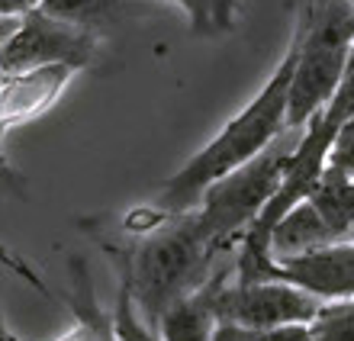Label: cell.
I'll return each instance as SVG.
<instances>
[{
  "label": "cell",
  "mask_w": 354,
  "mask_h": 341,
  "mask_svg": "<svg viewBox=\"0 0 354 341\" xmlns=\"http://www.w3.org/2000/svg\"><path fill=\"white\" fill-rule=\"evenodd\" d=\"M142 0H39V10L93 33H103L106 26H116L120 19L132 17V10Z\"/></svg>",
  "instance_id": "11"
},
{
  "label": "cell",
  "mask_w": 354,
  "mask_h": 341,
  "mask_svg": "<svg viewBox=\"0 0 354 341\" xmlns=\"http://www.w3.org/2000/svg\"><path fill=\"white\" fill-rule=\"evenodd\" d=\"M297 142L299 136H293V142L280 136L248 165L235 167L232 174L219 177L216 184L206 187V194L200 196L196 222H200V229L216 251L229 239H242L245 229L261 216V210L270 203V196L283 184V174H287L290 155H293Z\"/></svg>",
  "instance_id": "4"
},
{
  "label": "cell",
  "mask_w": 354,
  "mask_h": 341,
  "mask_svg": "<svg viewBox=\"0 0 354 341\" xmlns=\"http://www.w3.org/2000/svg\"><path fill=\"white\" fill-rule=\"evenodd\" d=\"M351 239H354V232H351Z\"/></svg>",
  "instance_id": "22"
},
{
  "label": "cell",
  "mask_w": 354,
  "mask_h": 341,
  "mask_svg": "<svg viewBox=\"0 0 354 341\" xmlns=\"http://www.w3.org/2000/svg\"><path fill=\"white\" fill-rule=\"evenodd\" d=\"M235 280H287L319 299H345L354 296V239L283 258L264 255L254 261H235Z\"/></svg>",
  "instance_id": "6"
},
{
  "label": "cell",
  "mask_w": 354,
  "mask_h": 341,
  "mask_svg": "<svg viewBox=\"0 0 354 341\" xmlns=\"http://www.w3.org/2000/svg\"><path fill=\"white\" fill-rule=\"evenodd\" d=\"M213 341H316L309 332V322L274 325V329H245V325H216Z\"/></svg>",
  "instance_id": "14"
},
{
  "label": "cell",
  "mask_w": 354,
  "mask_h": 341,
  "mask_svg": "<svg viewBox=\"0 0 354 341\" xmlns=\"http://www.w3.org/2000/svg\"><path fill=\"white\" fill-rule=\"evenodd\" d=\"M223 274L206 277L203 284L190 290V293L177 296L174 303L158 315V338L161 341H213L216 335V286H219Z\"/></svg>",
  "instance_id": "9"
},
{
  "label": "cell",
  "mask_w": 354,
  "mask_h": 341,
  "mask_svg": "<svg viewBox=\"0 0 354 341\" xmlns=\"http://www.w3.org/2000/svg\"><path fill=\"white\" fill-rule=\"evenodd\" d=\"M97 42H100V33L58 19L36 7L23 13L17 33L0 48V71L19 74L46 65H68L77 71L93 62Z\"/></svg>",
  "instance_id": "5"
},
{
  "label": "cell",
  "mask_w": 354,
  "mask_h": 341,
  "mask_svg": "<svg viewBox=\"0 0 354 341\" xmlns=\"http://www.w3.org/2000/svg\"><path fill=\"white\" fill-rule=\"evenodd\" d=\"M196 33H223L235 23V0H177Z\"/></svg>",
  "instance_id": "15"
},
{
  "label": "cell",
  "mask_w": 354,
  "mask_h": 341,
  "mask_svg": "<svg viewBox=\"0 0 354 341\" xmlns=\"http://www.w3.org/2000/svg\"><path fill=\"white\" fill-rule=\"evenodd\" d=\"M19 19H23V17H0V48L7 46V42H10V36L17 33Z\"/></svg>",
  "instance_id": "19"
},
{
  "label": "cell",
  "mask_w": 354,
  "mask_h": 341,
  "mask_svg": "<svg viewBox=\"0 0 354 341\" xmlns=\"http://www.w3.org/2000/svg\"><path fill=\"white\" fill-rule=\"evenodd\" d=\"M316 341H354V296L326 299L309 322Z\"/></svg>",
  "instance_id": "13"
},
{
  "label": "cell",
  "mask_w": 354,
  "mask_h": 341,
  "mask_svg": "<svg viewBox=\"0 0 354 341\" xmlns=\"http://www.w3.org/2000/svg\"><path fill=\"white\" fill-rule=\"evenodd\" d=\"M36 7L39 0H0V17H23Z\"/></svg>",
  "instance_id": "18"
},
{
  "label": "cell",
  "mask_w": 354,
  "mask_h": 341,
  "mask_svg": "<svg viewBox=\"0 0 354 341\" xmlns=\"http://www.w3.org/2000/svg\"><path fill=\"white\" fill-rule=\"evenodd\" d=\"M332 241H345V239H338L332 225L326 222V216L316 210V203L309 196H303L299 203H293L270 225L268 248L274 258H283V255L322 248V245H332Z\"/></svg>",
  "instance_id": "10"
},
{
  "label": "cell",
  "mask_w": 354,
  "mask_h": 341,
  "mask_svg": "<svg viewBox=\"0 0 354 341\" xmlns=\"http://www.w3.org/2000/svg\"><path fill=\"white\" fill-rule=\"evenodd\" d=\"M110 255L116 258L120 280L129 286L136 309L158 322L177 296L196 290L209 277L206 270L216 248L200 229L196 212H177L168 216L165 229L155 225L151 232H142V241L132 248H110Z\"/></svg>",
  "instance_id": "2"
},
{
  "label": "cell",
  "mask_w": 354,
  "mask_h": 341,
  "mask_svg": "<svg viewBox=\"0 0 354 341\" xmlns=\"http://www.w3.org/2000/svg\"><path fill=\"white\" fill-rule=\"evenodd\" d=\"M322 171H332V174H342V177H351L354 181V116L335 132Z\"/></svg>",
  "instance_id": "16"
},
{
  "label": "cell",
  "mask_w": 354,
  "mask_h": 341,
  "mask_svg": "<svg viewBox=\"0 0 354 341\" xmlns=\"http://www.w3.org/2000/svg\"><path fill=\"white\" fill-rule=\"evenodd\" d=\"M309 200L316 203V210L326 216L338 239H351L354 232V181L332 171H322L319 184L309 190Z\"/></svg>",
  "instance_id": "12"
},
{
  "label": "cell",
  "mask_w": 354,
  "mask_h": 341,
  "mask_svg": "<svg viewBox=\"0 0 354 341\" xmlns=\"http://www.w3.org/2000/svg\"><path fill=\"white\" fill-rule=\"evenodd\" d=\"M0 341H17L13 335H10V329L3 325V315H0Z\"/></svg>",
  "instance_id": "20"
},
{
  "label": "cell",
  "mask_w": 354,
  "mask_h": 341,
  "mask_svg": "<svg viewBox=\"0 0 354 341\" xmlns=\"http://www.w3.org/2000/svg\"><path fill=\"white\" fill-rule=\"evenodd\" d=\"M354 48V7L332 0L322 17L299 33V55L290 81L287 129H303L316 116L345 77Z\"/></svg>",
  "instance_id": "3"
},
{
  "label": "cell",
  "mask_w": 354,
  "mask_h": 341,
  "mask_svg": "<svg viewBox=\"0 0 354 341\" xmlns=\"http://www.w3.org/2000/svg\"><path fill=\"white\" fill-rule=\"evenodd\" d=\"M326 299L287 284V280H252V284H225V277L216 286L213 306L216 319L245 329H274V325L313 322L319 306Z\"/></svg>",
  "instance_id": "7"
},
{
  "label": "cell",
  "mask_w": 354,
  "mask_h": 341,
  "mask_svg": "<svg viewBox=\"0 0 354 341\" xmlns=\"http://www.w3.org/2000/svg\"><path fill=\"white\" fill-rule=\"evenodd\" d=\"M26 177L7 161V155L0 151V200H26Z\"/></svg>",
  "instance_id": "17"
},
{
  "label": "cell",
  "mask_w": 354,
  "mask_h": 341,
  "mask_svg": "<svg viewBox=\"0 0 354 341\" xmlns=\"http://www.w3.org/2000/svg\"><path fill=\"white\" fill-rule=\"evenodd\" d=\"M71 71L75 68L68 65H46L32 68V71L7 74V81L0 87V138L13 126H23V122L36 120L39 113H46L68 84Z\"/></svg>",
  "instance_id": "8"
},
{
  "label": "cell",
  "mask_w": 354,
  "mask_h": 341,
  "mask_svg": "<svg viewBox=\"0 0 354 341\" xmlns=\"http://www.w3.org/2000/svg\"><path fill=\"white\" fill-rule=\"evenodd\" d=\"M299 55V33L293 39V46L287 48L283 62L277 71L270 74V81L261 87V93L245 107L235 120H229L219 136L196 151L174 177H168V184L158 196V210L168 216L177 212H190L200 196L206 194V187L216 184L219 177L232 174L235 167L248 165L252 158H258L270 142H277L287 129V100H290V81H293V68H297Z\"/></svg>",
  "instance_id": "1"
},
{
  "label": "cell",
  "mask_w": 354,
  "mask_h": 341,
  "mask_svg": "<svg viewBox=\"0 0 354 341\" xmlns=\"http://www.w3.org/2000/svg\"><path fill=\"white\" fill-rule=\"evenodd\" d=\"M3 81H7V74H3V71H0V87H3Z\"/></svg>",
  "instance_id": "21"
}]
</instances>
